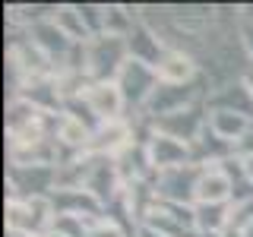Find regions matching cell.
Segmentation results:
<instances>
[{"label":"cell","mask_w":253,"mask_h":237,"mask_svg":"<svg viewBox=\"0 0 253 237\" xmlns=\"http://www.w3.org/2000/svg\"><path fill=\"white\" fill-rule=\"evenodd\" d=\"M155 76H158V82H165V85H180L184 79L193 76V63L180 51H168L155 60Z\"/></svg>","instance_id":"6da1fadb"},{"label":"cell","mask_w":253,"mask_h":237,"mask_svg":"<svg viewBox=\"0 0 253 237\" xmlns=\"http://www.w3.org/2000/svg\"><path fill=\"white\" fill-rule=\"evenodd\" d=\"M89 105L95 114H101V117H114L117 111H121L124 105V95L117 85H111V82H98V85H92L89 89Z\"/></svg>","instance_id":"7a4b0ae2"},{"label":"cell","mask_w":253,"mask_h":237,"mask_svg":"<svg viewBox=\"0 0 253 237\" xmlns=\"http://www.w3.org/2000/svg\"><path fill=\"white\" fill-rule=\"evenodd\" d=\"M196 190H200V199H203V202L215 205L218 199H225V196H228L231 184H228V177H225L221 171H212V174H206L200 184H196Z\"/></svg>","instance_id":"3957f363"},{"label":"cell","mask_w":253,"mask_h":237,"mask_svg":"<svg viewBox=\"0 0 253 237\" xmlns=\"http://www.w3.org/2000/svg\"><path fill=\"white\" fill-rule=\"evenodd\" d=\"M244 130V120L241 117H234L231 111H218V117H215V133L221 139H231V136H237V133Z\"/></svg>","instance_id":"277c9868"},{"label":"cell","mask_w":253,"mask_h":237,"mask_svg":"<svg viewBox=\"0 0 253 237\" xmlns=\"http://www.w3.org/2000/svg\"><path fill=\"white\" fill-rule=\"evenodd\" d=\"M89 237H121V231H117L111 221H98V231H92Z\"/></svg>","instance_id":"5b68a950"},{"label":"cell","mask_w":253,"mask_h":237,"mask_svg":"<svg viewBox=\"0 0 253 237\" xmlns=\"http://www.w3.org/2000/svg\"><path fill=\"white\" fill-rule=\"evenodd\" d=\"M247 174H253V155H250V168H247Z\"/></svg>","instance_id":"8992f818"}]
</instances>
